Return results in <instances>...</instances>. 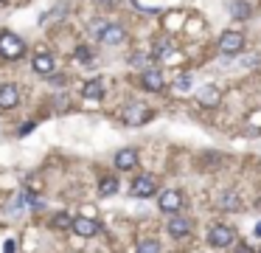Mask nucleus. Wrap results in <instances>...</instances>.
I'll use <instances>...</instances> for the list:
<instances>
[{"label": "nucleus", "instance_id": "1", "mask_svg": "<svg viewBox=\"0 0 261 253\" xmlns=\"http://www.w3.org/2000/svg\"><path fill=\"white\" fill-rule=\"evenodd\" d=\"M23 54H26V42L17 34L3 31V34H0V56H3V59H20Z\"/></svg>", "mask_w": 261, "mask_h": 253}, {"label": "nucleus", "instance_id": "2", "mask_svg": "<svg viewBox=\"0 0 261 253\" xmlns=\"http://www.w3.org/2000/svg\"><path fill=\"white\" fill-rule=\"evenodd\" d=\"M149 115H152V112H149L141 101H129V104L124 107V112H121L124 124H129V126H141L143 121H149Z\"/></svg>", "mask_w": 261, "mask_h": 253}, {"label": "nucleus", "instance_id": "3", "mask_svg": "<svg viewBox=\"0 0 261 253\" xmlns=\"http://www.w3.org/2000/svg\"><path fill=\"white\" fill-rule=\"evenodd\" d=\"M233 239H236V233H233L230 225H213L211 231H208V242L213 247H230Z\"/></svg>", "mask_w": 261, "mask_h": 253}, {"label": "nucleus", "instance_id": "4", "mask_svg": "<svg viewBox=\"0 0 261 253\" xmlns=\"http://www.w3.org/2000/svg\"><path fill=\"white\" fill-rule=\"evenodd\" d=\"M244 48V34L241 31H225L219 37V51L222 54H239Z\"/></svg>", "mask_w": 261, "mask_h": 253}, {"label": "nucleus", "instance_id": "5", "mask_svg": "<svg viewBox=\"0 0 261 253\" xmlns=\"http://www.w3.org/2000/svg\"><path fill=\"white\" fill-rule=\"evenodd\" d=\"M141 87L149 93H163V87H166V82H163V73L155 68H149L141 73Z\"/></svg>", "mask_w": 261, "mask_h": 253}, {"label": "nucleus", "instance_id": "6", "mask_svg": "<svg viewBox=\"0 0 261 253\" xmlns=\"http://www.w3.org/2000/svg\"><path fill=\"white\" fill-rule=\"evenodd\" d=\"M152 194H157L155 177H152V175L135 177V183H132V197H141V200H146V197H152Z\"/></svg>", "mask_w": 261, "mask_h": 253}, {"label": "nucleus", "instance_id": "7", "mask_svg": "<svg viewBox=\"0 0 261 253\" xmlns=\"http://www.w3.org/2000/svg\"><path fill=\"white\" fill-rule=\"evenodd\" d=\"M157 205H160V211L174 214V211H180V205H183V194L174 191V189H166L160 197H157Z\"/></svg>", "mask_w": 261, "mask_h": 253}, {"label": "nucleus", "instance_id": "8", "mask_svg": "<svg viewBox=\"0 0 261 253\" xmlns=\"http://www.w3.org/2000/svg\"><path fill=\"white\" fill-rule=\"evenodd\" d=\"M73 233L76 236H96L99 233V222L90 217H76L73 219Z\"/></svg>", "mask_w": 261, "mask_h": 253}, {"label": "nucleus", "instance_id": "9", "mask_svg": "<svg viewBox=\"0 0 261 253\" xmlns=\"http://www.w3.org/2000/svg\"><path fill=\"white\" fill-rule=\"evenodd\" d=\"M197 101L202 107H216L219 101H222V93H219L213 84H205V87H199V90H197Z\"/></svg>", "mask_w": 261, "mask_h": 253}, {"label": "nucleus", "instance_id": "10", "mask_svg": "<svg viewBox=\"0 0 261 253\" xmlns=\"http://www.w3.org/2000/svg\"><path fill=\"white\" fill-rule=\"evenodd\" d=\"M17 101H20V90L15 84H0V107L12 110V107H17Z\"/></svg>", "mask_w": 261, "mask_h": 253}, {"label": "nucleus", "instance_id": "11", "mask_svg": "<svg viewBox=\"0 0 261 253\" xmlns=\"http://www.w3.org/2000/svg\"><path fill=\"white\" fill-rule=\"evenodd\" d=\"M169 233H171V236H177V239L188 236V233H191V219L188 217H171L169 219Z\"/></svg>", "mask_w": 261, "mask_h": 253}, {"label": "nucleus", "instance_id": "12", "mask_svg": "<svg viewBox=\"0 0 261 253\" xmlns=\"http://www.w3.org/2000/svg\"><path fill=\"white\" fill-rule=\"evenodd\" d=\"M115 166L118 169H135L138 166V149H118V155H115Z\"/></svg>", "mask_w": 261, "mask_h": 253}, {"label": "nucleus", "instance_id": "13", "mask_svg": "<svg viewBox=\"0 0 261 253\" xmlns=\"http://www.w3.org/2000/svg\"><path fill=\"white\" fill-rule=\"evenodd\" d=\"M124 37H127V31H124L121 26H107L104 34H101V42H104V45H121Z\"/></svg>", "mask_w": 261, "mask_h": 253}, {"label": "nucleus", "instance_id": "14", "mask_svg": "<svg viewBox=\"0 0 261 253\" xmlns=\"http://www.w3.org/2000/svg\"><path fill=\"white\" fill-rule=\"evenodd\" d=\"M31 68H34L37 73H54L57 62H54V56H51V54H37L34 62H31Z\"/></svg>", "mask_w": 261, "mask_h": 253}, {"label": "nucleus", "instance_id": "15", "mask_svg": "<svg viewBox=\"0 0 261 253\" xmlns=\"http://www.w3.org/2000/svg\"><path fill=\"white\" fill-rule=\"evenodd\" d=\"M82 96H85V98H101V96H104V82H101V79H90V82H85Z\"/></svg>", "mask_w": 261, "mask_h": 253}, {"label": "nucleus", "instance_id": "16", "mask_svg": "<svg viewBox=\"0 0 261 253\" xmlns=\"http://www.w3.org/2000/svg\"><path fill=\"white\" fill-rule=\"evenodd\" d=\"M227 9H230V14H233V17H239V20L250 17V3H244V0H230Z\"/></svg>", "mask_w": 261, "mask_h": 253}, {"label": "nucleus", "instance_id": "17", "mask_svg": "<svg viewBox=\"0 0 261 253\" xmlns=\"http://www.w3.org/2000/svg\"><path fill=\"white\" fill-rule=\"evenodd\" d=\"M99 194H101V197H113V194H118V180H115V177H101V183H99Z\"/></svg>", "mask_w": 261, "mask_h": 253}, {"label": "nucleus", "instance_id": "18", "mask_svg": "<svg viewBox=\"0 0 261 253\" xmlns=\"http://www.w3.org/2000/svg\"><path fill=\"white\" fill-rule=\"evenodd\" d=\"M171 48H174V45H171V40H160L155 45V51H152V59H163V56H169Z\"/></svg>", "mask_w": 261, "mask_h": 253}, {"label": "nucleus", "instance_id": "19", "mask_svg": "<svg viewBox=\"0 0 261 253\" xmlns=\"http://www.w3.org/2000/svg\"><path fill=\"white\" fill-rule=\"evenodd\" d=\"M138 253H160V242L157 239H143L138 245Z\"/></svg>", "mask_w": 261, "mask_h": 253}, {"label": "nucleus", "instance_id": "20", "mask_svg": "<svg viewBox=\"0 0 261 253\" xmlns=\"http://www.w3.org/2000/svg\"><path fill=\"white\" fill-rule=\"evenodd\" d=\"M219 205H222V208H239V197H236V191H225V197L219 200Z\"/></svg>", "mask_w": 261, "mask_h": 253}, {"label": "nucleus", "instance_id": "21", "mask_svg": "<svg viewBox=\"0 0 261 253\" xmlns=\"http://www.w3.org/2000/svg\"><path fill=\"white\" fill-rule=\"evenodd\" d=\"M76 59L82 65H90L93 62V51L87 48V45H79V48H76Z\"/></svg>", "mask_w": 261, "mask_h": 253}, {"label": "nucleus", "instance_id": "22", "mask_svg": "<svg viewBox=\"0 0 261 253\" xmlns=\"http://www.w3.org/2000/svg\"><path fill=\"white\" fill-rule=\"evenodd\" d=\"M54 228H73V219H71V214H57L54 217Z\"/></svg>", "mask_w": 261, "mask_h": 253}, {"label": "nucleus", "instance_id": "23", "mask_svg": "<svg viewBox=\"0 0 261 253\" xmlns=\"http://www.w3.org/2000/svg\"><path fill=\"white\" fill-rule=\"evenodd\" d=\"M191 82H194V79H191V73H185V76H180V79H177V90H180V93L191 90Z\"/></svg>", "mask_w": 261, "mask_h": 253}, {"label": "nucleus", "instance_id": "24", "mask_svg": "<svg viewBox=\"0 0 261 253\" xmlns=\"http://www.w3.org/2000/svg\"><path fill=\"white\" fill-rule=\"evenodd\" d=\"M129 62H132L135 68H141V65H146V56H143V54H135L132 59H129Z\"/></svg>", "mask_w": 261, "mask_h": 253}, {"label": "nucleus", "instance_id": "25", "mask_svg": "<svg viewBox=\"0 0 261 253\" xmlns=\"http://www.w3.org/2000/svg\"><path fill=\"white\" fill-rule=\"evenodd\" d=\"M17 250V242L15 239H6V245H3V253H15Z\"/></svg>", "mask_w": 261, "mask_h": 253}, {"label": "nucleus", "instance_id": "26", "mask_svg": "<svg viewBox=\"0 0 261 253\" xmlns=\"http://www.w3.org/2000/svg\"><path fill=\"white\" fill-rule=\"evenodd\" d=\"M34 126H37V124H34V121H26V124H23V126H20V135H29V133H31V130H34Z\"/></svg>", "mask_w": 261, "mask_h": 253}, {"label": "nucleus", "instance_id": "27", "mask_svg": "<svg viewBox=\"0 0 261 253\" xmlns=\"http://www.w3.org/2000/svg\"><path fill=\"white\" fill-rule=\"evenodd\" d=\"M101 6H115V3H118V0H99Z\"/></svg>", "mask_w": 261, "mask_h": 253}, {"label": "nucleus", "instance_id": "28", "mask_svg": "<svg viewBox=\"0 0 261 253\" xmlns=\"http://www.w3.org/2000/svg\"><path fill=\"white\" fill-rule=\"evenodd\" d=\"M255 236H261V222H258V225H255Z\"/></svg>", "mask_w": 261, "mask_h": 253}, {"label": "nucleus", "instance_id": "29", "mask_svg": "<svg viewBox=\"0 0 261 253\" xmlns=\"http://www.w3.org/2000/svg\"><path fill=\"white\" fill-rule=\"evenodd\" d=\"M239 253H253V250H250V247H239Z\"/></svg>", "mask_w": 261, "mask_h": 253}]
</instances>
